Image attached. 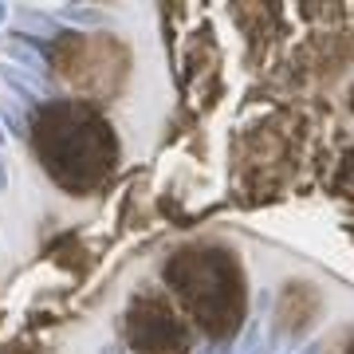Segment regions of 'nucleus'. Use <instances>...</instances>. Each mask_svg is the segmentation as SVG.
Listing matches in <instances>:
<instances>
[{
	"instance_id": "obj_11",
	"label": "nucleus",
	"mask_w": 354,
	"mask_h": 354,
	"mask_svg": "<svg viewBox=\"0 0 354 354\" xmlns=\"http://www.w3.org/2000/svg\"><path fill=\"white\" fill-rule=\"evenodd\" d=\"M351 354H354V346H351Z\"/></svg>"
},
{
	"instance_id": "obj_1",
	"label": "nucleus",
	"mask_w": 354,
	"mask_h": 354,
	"mask_svg": "<svg viewBox=\"0 0 354 354\" xmlns=\"http://www.w3.org/2000/svg\"><path fill=\"white\" fill-rule=\"evenodd\" d=\"M4 64L20 67L24 75H32L36 83L55 91V83H51V75H48V55H44V48H36L24 32H8V39H4Z\"/></svg>"
},
{
	"instance_id": "obj_10",
	"label": "nucleus",
	"mask_w": 354,
	"mask_h": 354,
	"mask_svg": "<svg viewBox=\"0 0 354 354\" xmlns=\"http://www.w3.org/2000/svg\"><path fill=\"white\" fill-rule=\"evenodd\" d=\"M4 138H8V134H4V130H0V146H4Z\"/></svg>"
},
{
	"instance_id": "obj_7",
	"label": "nucleus",
	"mask_w": 354,
	"mask_h": 354,
	"mask_svg": "<svg viewBox=\"0 0 354 354\" xmlns=\"http://www.w3.org/2000/svg\"><path fill=\"white\" fill-rule=\"evenodd\" d=\"M8 189V162H4V153H0V193Z\"/></svg>"
},
{
	"instance_id": "obj_3",
	"label": "nucleus",
	"mask_w": 354,
	"mask_h": 354,
	"mask_svg": "<svg viewBox=\"0 0 354 354\" xmlns=\"http://www.w3.org/2000/svg\"><path fill=\"white\" fill-rule=\"evenodd\" d=\"M55 20L75 24V28H99V24H106V16H102L99 8H91V4H59Z\"/></svg>"
},
{
	"instance_id": "obj_2",
	"label": "nucleus",
	"mask_w": 354,
	"mask_h": 354,
	"mask_svg": "<svg viewBox=\"0 0 354 354\" xmlns=\"http://www.w3.org/2000/svg\"><path fill=\"white\" fill-rule=\"evenodd\" d=\"M0 83L8 87V95H16V102H20V106H36V102H44V95H48V99H55V91H51V87L36 83L32 75H24V71H20V67H12V64H0Z\"/></svg>"
},
{
	"instance_id": "obj_5",
	"label": "nucleus",
	"mask_w": 354,
	"mask_h": 354,
	"mask_svg": "<svg viewBox=\"0 0 354 354\" xmlns=\"http://www.w3.org/2000/svg\"><path fill=\"white\" fill-rule=\"evenodd\" d=\"M16 20L24 24V36H32V32H39V36H55V32H59L55 16L36 12V8H20V12H16Z\"/></svg>"
},
{
	"instance_id": "obj_6",
	"label": "nucleus",
	"mask_w": 354,
	"mask_h": 354,
	"mask_svg": "<svg viewBox=\"0 0 354 354\" xmlns=\"http://www.w3.org/2000/svg\"><path fill=\"white\" fill-rule=\"evenodd\" d=\"M260 330H264V327H260V319H252L248 330H244V342L232 354H260V342H264V339H260Z\"/></svg>"
},
{
	"instance_id": "obj_8",
	"label": "nucleus",
	"mask_w": 354,
	"mask_h": 354,
	"mask_svg": "<svg viewBox=\"0 0 354 354\" xmlns=\"http://www.w3.org/2000/svg\"><path fill=\"white\" fill-rule=\"evenodd\" d=\"M8 16H12V4H0V24H4Z\"/></svg>"
},
{
	"instance_id": "obj_4",
	"label": "nucleus",
	"mask_w": 354,
	"mask_h": 354,
	"mask_svg": "<svg viewBox=\"0 0 354 354\" xmlns=\"http://www.w3.org/2000/svg\"><path fill=\"white\" fill-rule=\"evenodd\" d=\"M0 130H4V134H12V138H24V134H28V114H24L20 102L0 99Z\"/></svg>"
},
{
	"instance_id": "obj_9",
	"label": "nucleus",
	"mask_w": 354,
	"mask_h": 354,
	"mask_svg": "<svg viewBox=\"0 0 354 354\" xmlns=\"http://www.w3.org/2000/svg\"><path fill=\"white\" fill-rule=\"evenodd\" d=\"M99 354H114V351H111V346H102V351H99Z\"/></svg>"
}]
</instances>
